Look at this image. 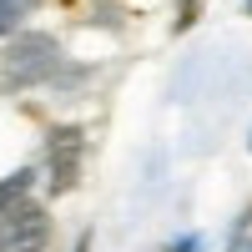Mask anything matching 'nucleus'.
Listing matches in <instances>:
<instances>
[{
    "label": "nucleus",
    "instance_id": "obj_7",
    "mask_svg": "<svg viewBox=\"0 0 252 252\" xmlns=\"http://www.w3.org/2000/svg\"><path fill=\"white\" fill-rule=\"evenodd\" d=\"M242 252H252V242H247V247H242Z\"/></svg>",
    "mask_w": 252,
    "mask_h": 252
},
{
    "label": "nucleus",
    "instance_id": "obj_6",
    "mask_svg": "<svg viewBox=\"0 0 252 252\" xmlns=\"http://www.w3.org/2000/svg\"><path fill=\"white\" fill-rule=\"evenodd\" d=\"M71 252H91V232H81V237H76V247H71Z\"/></svg>",
    "mask_w": 252,
    "mask_h": 252
},
{
    "label": "nucleus",
    "instance_id": "obj_1",
    "mask_svg": "<svg viewBox=\"0 0 252 252\" xmlns=\"http://www.w3.org/2000/svg\"><path fill=\"white\" fill-rule=\"evenodd\" d=\"M56 66H61V46L46 31L15 35V46L5 51V81L10 86H40L46 76H56Z\"/></svg>",
    "mask_w": 252,
    "mask_h": 252
},
{
    "label": "nucleus",
    "instance_id": "obj_9",
    "mask_svg": "<svg viewBox=\"0 0 252 252\" xmlns=\"http://www.w3.org/2000/svg\"><path fill=\"white\" fill-rule=\"evenodd\" d=\"M247 146H252V141H247Z\"/></svg>",
    "mask_w": 252,
    "mask_h": 252
},
{
    "label": "nucleus",
    "instance_id": "obj_8",
    "mask_svg": "<svg viewBox=\"0 0 252 252\" xmlns=\"http://www.w3.org/2000/svg\"><path fill=\"white\" fill-rule=\"evenodd\" d=\"M247 10H252V0H247Z\"/></svg>",
    "mask_w": 252,
    "mask_h": 252
},
{
    "label": "nucleus",
    "instance_id": "obj_2",
    "mask_svg": "<svg viewBox=\"0 0 252 252\" xmlns=\"http://www.w3.org/2000/svg\"><path fill=\"white\" fill-rule=\"evenodd\" d=\"M46 237H51V217L35 202L0 217V252H46Z\"/></svg>",
    "mask_w": 252,
    "mask_h": 252
},
{
    "label": "nucleus",
    "instance_id": "obj_4",
    "mask_svg": "<svg viewBox=\"0 0 252 252\" xmlns=\"http://www.w3.org/2000/svg\"><path fill=\"white\" fill-rule=\"evenodd\" d=\"M31 187H35V172H31V166H26V172H15V177H5V182H0V217H5V212H15V207H26Z\"/></svg>",
    "mask_w": 252,
    "mask_h": 252
},
{
    "label": "nucleus",
    "instance_id": "obj_5",
    "mask_svg": "<svg viewBox=\"0 0 252 252\" xmlns=\"http://www.w3.org/2000/svg\"><path fill=\"white\" fill-rule=\"evenodd\" d=\"M31 10H35V0H0V35H10Z\"/></svg>",
    "mask_w": 252,
    "mask_h": 252
},
{
    "label": "nucleus",
    "instance_id": "obj_3",
    "mask_svg": "<svg viewBox=\"0 0 252 252\" xmlns=\"http://www.w3.org/2000/svg\"><path fill=\"white\" fill-rule=\"evenodd\" d=\"M81 152H86V131L81 126H56L51 131V187L71 192L81 177Z\"/></svg>",
    "mask_w": 252,
    "mask_h": 252
}]
</instances>
